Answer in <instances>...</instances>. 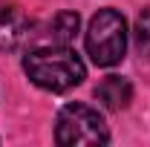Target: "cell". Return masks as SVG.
I'll list each match as a JSON object with an SVG mask.
<instances>
[{
    "label": "cell",
    "instance_id": "cell-3",
    "mask_svg": "<svg viewBox=\"0 0 150 147\" xmlns=\"http://www.w3.org/2000/svg\"><path fill=\"white\" fill-rule=\"evenodd\" d=\"M55 141L64 147L75 144H107L110 130L101 112L87 104H67L55 118Z\"/></svg>",
    "mask_w": 150,
    "mask_h": 147
},
{
    "label": "cell",
    "instance_id": "cell-4",
    "mask_svg": "<svg viewBox=\"0 0 150 147\" xmlns=\"http://www.w3.org/2000/svg\"><path fill=\"white\" fill-rule=\"evenodd\" d=\"M32 37V20L26 12L12 0H0V49L15 52V49H29Z\"/></svg>",
    "mask_w": 150,
    "mask_h": 147
},
{
    "label": "cell",
    "instance_id": "cell-1",
    "mask_svg": "<svg viewBox=\"0 0 150 147\" xmlns=\"http://www.w3.org/2000/svg\"><path fill=\"white\" fill-rule=\"evenodd\" d=\"M26 78L46 92H67L87 78V66L72 46H32L23 58Z\"/></svg>",
    "mask_w": 150,
    "mask_h": 147
},
{
    "label": "cell",
    "instance_id": "cell-7",
    "mask_svg": "<svg viewBox=\"0 0 150 147\" xmlns=\"http://www.w3.org/2000/svg\"><path fill=\"white\" fill-rule=\"evenodd\" d=\"M133 37H136V49H139V55L150 61V9L139 15L136 29H133Z\"/></svg>",
    "mask_w": 150,
    "mask_h": 147
},
{
    "label": "cell",
    "instance_id": "cell-5",
    "mask_svg": "<svg viewBox=\"0 0 150 147\" xmlns=\"http://www.w3.org/2000/svg\"><path fill=\"white\" fill-rule=\"evenodd\" d=\"M78 35V15L75 12H58L55 18L32 23V37H29V49L32 46H72Z\"/></svg>",
    "mask_w": 150,
    "mask_h": 147
},
{
    "label": "cell",
    "instance_id": "cell-2",
    "mask_svg": "<svg viewBox=\"0 0 150 147\" xmlns=\"http://www.w3.org/2000/svg\"><path fill=\"white\" fill-rule=\"evenodd\" d=\"M127 52V20L115 9H101L87 26V55L95 66H115Z\"/></svg>",
    "mask_w": 150,
    "mask_h": 147
},
{
    "label": "cell",
    "instance_id": "cell-6",
    "mask_svg": "<svg viewBox=\"0 0 150 147\" xmlns=\"http://www.w3.org/2000/svg\"><path fill=\"white\" fill-rule=\"evenodd\" d=\"M95 98L107 107V110H124L133 101V84L121 75H107L98 87H95Z\"/></svg>",
    "mask_w": 150,
    "mask_h": 147
}]
</instances>
